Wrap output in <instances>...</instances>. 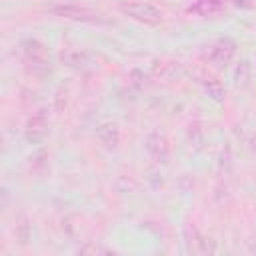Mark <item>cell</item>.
Masks as SVG:
<instances>
[{
	"label": "cell",
	"instance_id": "obj_10",
	"mask_svg": "<svg viewBox=\"0 0 256 256\" xmlns=\"http://www.w3.org/2000/svg\"><path fill=\"white\" fill-rule=\"evenodd\" d=\"M234 80H236L238 86H246V84L250 82V64H248L246 60H242V62L238 64V68H236V72H234Z\"/></svg>",
	"mask_w": 256,
	"mask_h": 256
},
{
	"label": "cell",
	"instance_id": "obj_8",
	"mask_svg": "<svg viewBox=\"0 0 256 256\" xmlns=\"http://www.w3.org/2000/svg\"><path fill=\"white\" fill-rule=\"evenodd\" d=\"M204 90L208 92V96L216 102H222L224 100V86L220 84V80L216 78H206L204 80Z\"/></svg>",
	"mask_w": 256,
	"mask_h": 256
},
{
	"label": "cell",
	"instance_id": "obj_3",
	"mask_svg": "<svg viewBox=\"0 0 256 256\" xmlns=\"http://www.w3.org/2000/svg\"><path fill=\"white\" fill-rule=\"evenodd\" d=\"M144 148H146V152H148L156 162H160V164H166L168 158H170V144H168L166 136L160 134V132H156V130H152V132L146 134V138H144Z\"/></svg>",
	"mask_w": 256,
	"mask_h": 256
},
{
	"label": "cell",
	"instance_id": "obj_4",
	"mask_svg": "<svg viewBox=\"0 0 256 256\" xmlns=\"http://www.w3.org/2000/svg\"><path fill=\"white\" fill-rule=\"evenodd\" d=\"M46 134H48V116H46V110H38V112H34L28 118V124H26V140L32 142V144H36Z\"/></svg>",
	"mask_w": 256,
	"mask_h": 256
},
{
	"label": "cell",
	"instance_id": "obj_9",
	"mask_svg": "<svg viewBox=\"0 0 256 256\" xmlns=\"http://www.w3.org/2000/svg\"><path fill=\"white\" fill-rule=\"evenodd\" d=\"M26 48H24V52H26V56H28V60H32V62H44V58H46V52H44V48L38 44V42H26L24 44Z\"/></svg>",
	"mask_w": 256,
	"mask_h": 256
},
{
	"label": "cell",
	"instance_id": "obj_6",
	"mask_svg": "<svg viewBox=\"0 0 256 256\" xmlns=\"http://www.w3.org/2000/svg\"><path fill=\"white\" fill-rule=\"evenodd\" d=\"M96 136H98L100 144H102L104 148H108V150L116 148L118 142H120V130H118V126L112 124V122H104V124H100L98 130H96Z\"/></svg>",
	"mask_w": 256,
	"mask_h": 256
},
{
	"label": "cell",
	"instance_id": "obj_12",
	"mask_svg": "<svg viewBox=\"0 0 256 256\" xmlns=\"http://www.w3.org/2000/svg\"><path fill=\"white\" fill-rule=\"evenodd\" d=\"M68 96V90H64V88H60L58 90V94H56V100H54V108L60 112V110H64V106H66V98Z\"/></svg>",
	"mask_w": 256,
	"mask_h": 256
},
{
	"label": "cell",
	"instance_id": "obj_2",
	"mask_svg": "<svg viewBox=\"0 0 256 256\" xmlns=\"http://www.w3.org/2000/svg\"><path fill=\"white\" fill-rule=\"evenodd\" d=\"M120 12L148 26H156L162 22V12L154 4H148V2H124L120 4Z\"/></svg>",
	"mask_w": 256,
	"mask_h": 256
},
{
	"label": "cell",
	"instance_id": "obj_7",
	"mask_svg": "<svg viewBox=\"0 0 256 256\" xmlns=\"http://www.w3.org/2000/svg\"><path fill=\"white\" fill-rule=\"evenodd\" d=\"M60 60L70 66V68H84L90 64V56L84 52V50H78V48H68V50H62L60 52Z\"/></svg>",
	"mask_w": 256,
	"mask_h": 256
},
{
	"label": "cell",
	"instance_id": "obj_5",
	"mask_svg": "<svg viewBox=\"0 0 256 256\" xmlns=\"http://www.w3.org/2000/svg\"><path fill=\"white\" fill-rule=\"evenodd\" d=\"M234 56V42L230 40H220L208 50V60L214 62L216 66H226Z\"/></svg>",
	"mask_w": 256,
	"mask_h": 256
},
{
	"label": "cell",
	"instance_id": "obj_11",
	"mask_svg": "<svg viewBox=\"0 0 256 256\" xmlns=\"http://www.w3.org/2000/svg\"><path fill=\"white\" fill-rule=\"evenodd\" d=\"M16 234H18V238H20V242H22V244H26V242H28L30 226H28V222H26V220H22V222L16 226Z\"/></svg>",
	"mask_w": 256,
	"mask_h": 256
},
{
	"label": "cell",
	"instance_id": "obj_13",
	"mask_svg": "<svg viewBox=\"0 0 256 256\" xmlns=\"http://www.w3.org/2000/svg\"><path fill=\"white\" fill-rule=\"evenodd\" d=\"M144 80H146V76L138 70V68H134L132 72H130V82L134 84V86H138V88H142L144 86Z\"/></svg>",
	"mask_w": 256,
	"mask_h": 256
},
{
	"label": "cell",
	"instance_id": "obj_1",
	"mask_svg": "<svg viewBox=\"0 0 256 256\" xmlns=\"http://www.w3.org/2000/svg\"><path fill=\"white\" fill-rule=\"evenodd\" d=\"M54 16L60 18H68V20H78V22H88V24H110L108 18H104V14L84 8V6H74V4H54L48 8Z\"/></svg>",
	"mask_w": 256,
	"mask_h": 256
}]
</instances>
